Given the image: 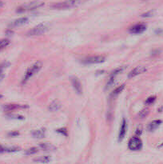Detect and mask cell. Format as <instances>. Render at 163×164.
<instances>
[{"mask_svg":"<svg viewBox=\"0 0 163 164\" xmlns=\"http://www.w3.org/2000/svg\"><path fill=\"white\" fill-rule=\"evenodd\" d=\"M57 131L59 133H61V134H63L64 135H67V130H66V128H61V129H59Z\"/></svg>","mask_w":163,"mask_h":164,"instance_id":"obj_26","label":"cell"},{"mask_svg":"<svg viewBox=\"0 0 163 164\" xmlns=\"http://www.w3.org/2000/svg\"><path fill=\"white\" fill-rule=\"evenodd\" d=\"M3 98V95H0V98Z\"/></svg>","mask_w":163,"mask_h":164,"instance_id":"obj_30","label":"cell"},{"mask_svg":"<svg viewBox=\"0 0 163 164\" xmlns=\"http://www.w3.org/2000/svg\"><path fill=\"white\" fill-rule=\"evenodd\" d=\"M146 67H144V66H138V67H135L134 69H133V70L130 72L129 75H128V78H134L135 76L138 75H141V74L144 73V72H146Z\"/></svg>","mask_w":163,"mask_h":164,"instance_id":"obj_10","label":"cell"},{"mask_svg":"<svg viewBox=\"0 0 163 164\" xmlns=\"http://www.w3.org/2000/svg\"><path fill=\"white\" fill-rule=\"evenodd\" d=\"M3 152H5V147L0 145V153H3Z\"/></svg>","mask_w":163,"mask_h":164,"instance_id":"obj_28","label":"cell"},{"mask_svg":"<svg viewBox=\"0 0 163 164\" xmlns=\"http://www.w3.org/2000/svg\"><path fill=\"white\" fill-rule=\"evenodd\" d=\"M156 100V96L153 95V96H150L146 100V104H152L155 102Z\"/></svg>","mask_w":163,"mask_h":164,"instance_id":"obj_25","label":"cell"},{"mask_svg":"<svg viewBox=\"0 0 163 164\" xmlns=\"http://www.w3.org/2000/svg\"><path fill=\"white\" fill-rule=\"evenodd\" d=\"M28 22V19L26 17H22L20 18V19H18L15 20L14 22H12L10 23V27H21L22 25L27 24Z\"/></svg>","mask_w":163,"mask_h":164,"instance_id":"obj_12","label":"cell"},{"mask_svg":"<svg viewBox=\"0 0 163 164\" xmlns=\"http://www.w3.org/2000/svg\"><path fill=\"white\" fill-rule=\"evenodd\" d=\"M62 107L61 103L59 102V100H53L50 103V105L48 106L49 110H51V111H56V110H59Z\"/></svg>","mask_w":163,"mask_h":164,"instance_id":"obj_13","label":"cell"},{"mask_svg":"<svg viewBox=\"0 0 163 164\" xmlns=\"http://www.w3.org/2000/svg\"><path fill=\"white\" fill-rule=\"evenodd\" d=\"M106 61V58L102 55H95V56H90L83 59V63L84 64H98L102 63Z\"/></svg>","mask_w":163,"mask_h":164,"instance_id":"obj_6","label":"cell"},{"mask_svg":"<svg viewBox=\"0 0 163 164\" xmlns=\"http://www.w3.org/2000/svg\"><path fill=\"white\" fill-rule=\"evenodd\" d=\"M10 65L9 63H3L0 64V81L2 80L4 78V74H3V70L7 67Z\"/></svg>","mask_w":163,"mask_h":164,"instance_id":"obj_19","label":"cell"},{"mask_svg":"<svg viewBox=\"0 0 163 164\" xmlns=\"http://www.w3.org/2000/svg\"><path fill=\"white\" fill-rule=\"evenodd\" d=\"M162 146H163V143H162V145H161L160 147H162Z\"/></svg>","mask_w":163,"mask_h":164,"instance_id":"obj_31","label":"cell"},{"mask_svg":"<svg viewBox=\"0 0 163 164\" xmlns=\"http://www.w3.org/2000/svg\"><path fill=\"white\" fill-rule=\"evenodd\" d=\"M44 5L43 2H41V1H33V2H30V3H25V4H22L20 7L17 8L18 13H23L27 12V11H31V10H36L38 8L41 7Z\"/></svg>","mask_w":163,"mask_h":164,"instance_id":"obj_2","label":"cell"},{"mask_svg":"<svg viewBox=\"0 0 163 164\" xmlns=\"http://www.w3.org/2000/svg\"><path fill=\"white\" fill-rule=\"evenodd\" d=\"M39 147L44 151H51V150L55 149V147H54L53 145L50 144V143H41V144H39Z\"/></svg>","mask_w":163,"mask_h":164,"instance_id":"obj_18","label":"cell"},{"mask_svg":"<svg viewBox=\"0 0 163 164\" xmlns=\"http://www.w3.org/2000/svg\"><path fill=\"white\" fill-rule=\"evenodd\" d=\"M42 63L40 61H38L36 62V63H34L33 64L31 67H29L28 70L27 71V73H26V75H25L24 76L23 83L27 82L28 79L32 78L35 74L38 73V72L40 71V69L42 68Z\"/></svg>","mask_w":163,"mask_h":164,"instance_id":"obj_3","label":"cell"},{"mask_svg":"<svg viewBox=\"0 0 163 164\" xmlns=\"http://www.w3.org/2000/svg\"><path fill=\"white\" fill-rule=\"evenodd\" d=\"M71 84H72V86H73L74 91L77 92V94H78V95L83 94V86H82L81 82L78 78L74 77V78H71Z\"/></svg>","mask_w":163,"mask_h":164,"instance_id":"obj_8","label":"cell"},{"mask_svg":"<svg viewBox=\"0 0 163 164\" xmlns=\"http://www.w3.org/2000/svg\"><path fill=\"white\" fill-rule=\"evenodd\" d=\"M3 110H7V111H10V110H17V109H23V108H27L28 106L20 105V104H7V105H4L3 107Z\"/></svg>","mask_w":163,"mask_h":164,"instance_id":"obj_11","label":"cell"},{"mask_svg":"<svg viewBox=\"0 0 163 164\" xmlns=\"http://www.w3.org/2000/svg\"><path fill=\"white\" fill-rule=\"evenodd\" d=\"M80 3V0H66L63 2L54 3L51 6V8L55 9V10H66V9H70V8L77 7Z\"/></svg>","mask_w":163,"mask_h":164,"instance_id":"obj_1","label":"cell"},{"mask_svg":"<svg viewBox=\"0 0 163 164\" xmlns=\"http://www.w3.org/2000/svg\"><path fill=\"white\" fill-rule=\"evenodd\" d=\"M49 29V25L47 23H40V24L37 25L36 27H34L33 29H31L28 33L27 35L28 36H38L40 34H44L46 31Z\"/></svg>","mask_w":163,"mask_h":164,"instance_id":"obj_4","label":"cell"},{"mask_svg":"<svg viewBox=\"0 0 163 164\" xmlns=\"http://www.w3.org/2000/svg\"><path fill=\"white\" fill-rule=\"evenodd\" d=\"M149 113H150V110H149L148 108H144L143 110H141L138 114V116L141 119H143V118H146L147 115H149Z\"/></svg>","mask_w":163,"mask_h":164,"instance_id":"obj_21","label":"cell"},{"mask_svg":"<svg viewBox=\"0 0 163 164\" xmlns=\"http://www.w3.org/2000/svg\"><path fill=\"white\" fill-rule=\"evenodd\" d=\"M162 123V120H153V121H152V122L148 125V127H147V130H148L149 131L152 132L153 130H155Z\"/></svg>","mask_w":163,"mask_h":164,"instance_id":"obj_14","label":"cell"},{"mask_svg":"<svg viewBox=\"0 0 163 164\" xmlns=\"http://www.w3.org/2000/svg\"><path fill=\"white\" fill-rule=\"evenodd\" d=\"M9 44H10V41L8 39H2V40H0V50L5 48Z\"/></svg>","mask_w":163,"mask_h":164,"instance_id":"obj_22","label":"cell"},{"mask_svg":"<svg viewBox=\"0 0 163 164\" xmlns=\"http://www.w3.org/2000/svg\"><path fill=\"white\" fill-rule=\"evenodd\" d=\"M32 136L34 138H36V139H42L45 136V132H44V130H37L32 131L31 133Z\"/></svg>","mask_w":163,"mask_h":164,"instance_id":"obj_16","label":"cell"},{"mask_svg":"<svg viewBox=\"0 0 163 164\" xmlns=\"http://www.w3.org/2000/svg\"><path fill=\"white\" fill-rule=\"evenodd\" d=\"M124 88H125V85H121V86H119L116 89H115V90L113 91L112 93L110 94V97H111V98L116 97L118 95H119V94L121 93L123 90H124Z\"/></svg>","mask_w":163,"mask_h":164,"instance_id":"obj_17","label":"cell"},{"mask_svg":"<svg viewBox=\"0 0 163 164\" xmlns=\"http://www.w3.org/2000/svg\"><path fill=\"white\" fill-rule=\"evenodd\" d=\"M127 121L125 119H122V124H121V127H120L119 130V135H118V141L119 142H122V139H124L125 135L127 134Z\"/></svg>","mask_w":163,"mask_h":164,"instance_id":"obj_9","label":"cell"},{"mask_svg":"<svg viewBox=\"0 0 163 164\" xmlns=\"http://www.w3.org/2000/svg\"><path fill=\"white\" fill-rule=\"evenodd\" d=\"M19 135V133L18 132V131H14V132H10L9 133V136H11V137H14V136H18V135Z\"/></svg>","mask_w":163,"mask_h":164,"instance_id":"obj_27","label":"cell"},{"mask_svg":"<svg viewBox=\"0 0 163 164\" xmlns=\"http://www.w3.org/2000/svg\"><path fill=\"white\" fill-rule=\"evenodd\" d=\"M51 160V158L50 156H40L39 158L34 159V161L39 163H47Z\"/></svg>","mask_w":163,"mask_h":164,"instance_id":"obj_15","label":"cell"},{"mask_svg":"<svg viewBox=\"0 0 163 164\" xmlns=\"http://www.w3.org/2000/svg\"><path fill=\"white\" fill-rule=\"evenodd\" d=\"M3 4H4V3H3V1H1V0H0V8H1V7H3Z\"/></svg>","mask_w":163,"mask_h":164,"instance_id":"obj_29","label":"cell"},{"mask_svg":"<svg viewBox=\"0 0 163 164\" xmlns=\"http://www.w3.org/2000/svg\"><path fill=\"white\" fill-rule=\"evenodd\" d=\"M146 28H147L146 24L141 22V23H137V24L134 25V26H132V27H130L129 31L130 33H131V34H138L143 33V32L146 30Z\"/></svg>","mask_w":163,"mask_h":164,"instance_id":"obj_7","label":"cell"},{"mask_svg":"<svg viewBox=\"0 0 163 164\" xmlns=\"http://www.w3.org/2000/svg\"><path fill=\"white\" fill-rule=\"evenodd\" d=\"M155 13H156L155 10H149V11H146V12L143 13V14L141 15V17L150 18V17H152V16H153V15H155Z\"/></svg>","mask_w":163,"mask_h":164,"instance_id":"obj_20","label":"cell"},{"mask_svg":"<svg viewBox=\"0 0 163 164\" xmlns=\"http://www.w3.org/2000/svg\"><path fill=\"white\" fill-rule=\"evenodd\" d=\"M20 147H16V146H13V147H5V152H15L19 151Z\"/></svg>","mask_w":163,"mask_h":164,"instance_id":"obj_24","label":"cell"},{"mask_svg":"<svg viewBox=\"0 0 163 164\" xmlns=\"http://www.w3.org/2000/svg\"><path fill=\"white\" fill-rule=\"evenodd\" d=\"M38 151H39V149H38L37 147H31V148H30V149L27 150L25 154H27V155H31V154H36Z\"/></svg>","mask_w":163,"mask_h":164,"instance_id":"obj_23","label":"cell"},{"mask_svg":"<svg viewBox=\"0 0 163 164\" xmlns=\"http://www.w3.org/2000/svg\"><path fill=\"white\" fill-rule=\"evenodd\" d=\"M128 147L131 151H139L142 148V142L137 136L131 138L128 142Z\"/></svg>","mask_w":163,"mask_h":164,"instance_id":"obj_5","label":"cell"}]
</instances>
